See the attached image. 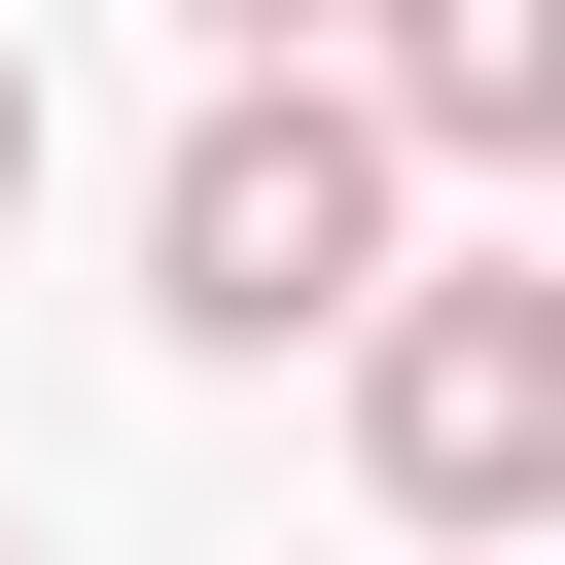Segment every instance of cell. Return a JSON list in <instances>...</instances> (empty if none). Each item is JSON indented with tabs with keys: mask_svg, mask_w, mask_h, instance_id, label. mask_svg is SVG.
<instances>
[{
	"mask_svg": "<svg viewBox=\"0 0 565 565\" xmlns=\"http://www.w3.org/2000/svg\"><path fill=\"white\" fill-rule=\"evenodd\" d=\"M353 282H388V106L353 71H212V141L141 177V318L177 353H318Z\"/></svg>",
	"mask_w": 565,
	"mask_h": 565,
	"instance_id": "6da1fadb",
	"label": "cell"
},
{
	"mask_svg": "<svg viewBox=\"0 0 565 565\" xmlns=\"http://www.w3.org/2000/svg\"><path fill=\"white\" fill-rule=\"evenodd\" d=\"M318 353H353V459H388V530H459V565H494V530L565 494V282H530V247H388Z\"/></svg>",
	"mask_w": 565,
	"mask_h": 565,
	"instance_id": "7a4b0ae2",
	"label": "cell"
},
{
	"mask_svg": "<svg viewBox=\"0 0 565 565\" xmlns=\"http://www.w3.org/2000/svg\"><path fill=\"white\" fill-rule=\"evenodd\" d=\"M318 35H353L388 177H530V141H565V0H318Z\"/></svg>",
	"mask_w": 565,
	"mask_h": 565,
	"instance_id": "3957f363",
	"label": "cell"
},
{
	"mask_svg": "<svg viewBox=\"0 0 565 565\" xmlns=\"http://www.w3.org/2000/svg\"><path fill=\"white\" fill-rule=\"evenodd\" d=\"M0 212H35V35H0Z\"/></svg>",
	"mask_w": 565,
	"mask_h": 565,
	"instance_id": "277c9868",
	"label": "cell"
},
{
	"mask_svg": "<svg viewBox=\"0 0 565 565\" xmlns=\"http://www.w3.org/2000/svg\"><path fill=\"white\" fill-rule=\"evenodd\" d=\"M212 35H247V71H318V0H212Z\"/></svg>",
	"mask_w": 565,
	"mask_h": 565,
	"instance_id": "5b68a950",
	"label": "cell"
},
{
	"mask_svg": "<svg viewBox=\"0 0 565 565\" xmlns=\"http://www.w3.org/2000/svg\"><path fill=\"white\" fill-rule=\"evenodd\" d=\"M424 565H459V530H424Z\"/></svg>",
	"mask_w": 565,
	"mask_h": 565,
	"instance_id": "8992f818",
	"label": "cell"
},
{
	"mask_svg": "<svg viewBox=\"0 0 565 565\" xmlns=\"http://www.w3.org/2000/svg\"><path fill=\"white\" fill-rule=\"evenodd\" d=\"M0 565H35V530H0Z\"/></svg>",
	"mask_w": 565,
	"mask_h": 565,
	"instance_id": "52a82bcc",
	"label": "cell"
}]
</instances>
